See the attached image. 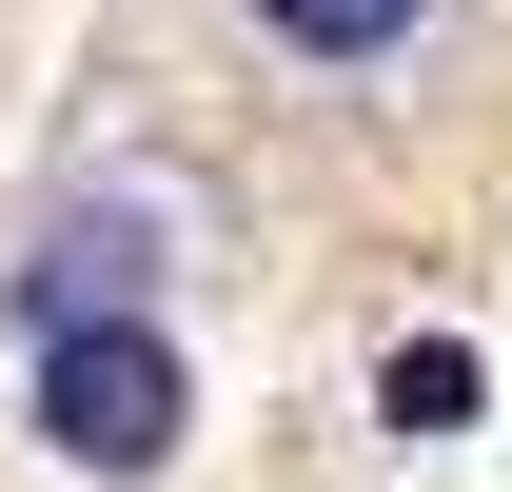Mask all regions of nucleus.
Returning <instances> with one entry per match:
<instances>
[{
    "mask_svg": "<svg viewBox=\"0 0 512 492\" xmlns=\"http://www.w3.org/2000/svg\"><path fill=\"white\" fill-rule=\"evenodd\" d=\"M40 453L60 473H99V492H138V473H178V433H197V374H178V335L158 315H60L40 335Z\"/></svg>",
    "mask_w": 512,
    "mask_h": 492,
    "instance_id": "1",
    "label": "nucleus"
},
{
    "mask_svg": "<svg viewBox=\"0 0 512 492\" xmlns=\"http://www.w3.org/2000/svg\"><path fill=\"white\" fill-rule=\"evenodd\" d=\"M60 315H158V197H60L40 256H20V335Z\"/></svg>",
    "mask_w": 512,
    "mask_h": 492,
    "instance_id": "2",
    "label": "nucleus"
},
{
    "mask_svg": "<svg viewBox=\"0 0 512 492\" xmlns=\"http://www.w3.org/2000/svg\"><path fill=\"white\" fill-rule=\"evenodd\" d=\"M256 20H276L296 60H394V40H414L434 0H256Z\"/></svg>",
    "mask_w": 512,
    "mask_h": 492,
    "instance_id": "3",
    "label": "nucleus"
},
{
    "mask_svg": "<svg viewBox=\"0 0 512 492\" xmlns=\"http://www.w3.org/2000/svg\"><path fill=\"white\" fill-rule=\"evenodd\" d=\"M375 414H394V433H453V414H473V335H394Z\"/></svg>",
    "mask_w": 512,
    "mask_h": 492,
    "instance_id": "4",
    "label": "nucleus"
}]
</instances>
